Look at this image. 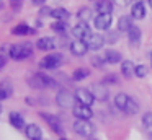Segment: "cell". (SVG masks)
Here are the masks:
<instances>
[{"mask_svg": "<svg viewBox=\"0 0 152 140\" xmlns=\"http://www.w3.org/2000/svg\"><path fill=\"white\" fill-rule=\"evenodd\" d=\"M26 83L30 85V88L33 90H48V88H59V81L56 78H53L51 75H46V73H41V72H36V73L30 75L26 80Z\"/></svg>", "mask_w": 152, "mask_h": 140, "instance_id": "1", "label": "cell"}, {"mask_svg": "<svg viewBox=\"0 0 152 140\" xmlns=\"http://www.w3.org/2000/svg\"><path fill=\"white\" fill-rule=\"evenodd\" d=\"M8 55L13 60H25L33 55V46L30 42H20V44H12L8 47Z\"/></svg>", "mask_w": 152, "mask_h": 140, "instance_id": "2", "label": "cell"}, {"mask_svg": "<svg viewBox=\"0 0 152 140\" xmlns=\"http://www.w3.org/2000/svg\"><path fill=\"white\" fill-rule=\"evenodd\" d=\"M64 64V55L61 52H49L48 55H44L39 60V67L44 70H54V68H59Z\"/></svg>", "mask_w": 152, "mask_h": 140, "instance_id": "3", "label": "cell"}, {"mask_svg": "<svg viewBox=\"0 0 152 140\" xmlns=\"http://www.w3.org/2000/svg\"><path fill=\"white\" fill-rule=\"evenodd\" d=\"M39 116H41V119H43L44 122L51 127V130H53V132H56L57 135H64V125H62L61 119L56 116V114H51V112H44V111H41Z\"/></svg>", "mask_w": 152, "mask_h": 140, "instance_id": "4", "label": "cell"}, {"mask_svg": "<svg viewBox=\"0 0 152 140\" xmlns=\"http://www.w3.org/2000/svg\"><path fill=\"white\" fill-rule=\"evenodd\" d=\"M72 127H74V132L82 137H92L95 133V125L90 120H85V119H75Z\"/></svg>", "mask_w": 152, "mask_h": 140, "instance_id": "5", "label": "cell"}, {"mask_svg": "<svg viewBox=\"0 0 152 140\" xmlns=\"http://www.w3.org/2000/svg\"><path fill=\"white\" fill-rule=\"evenodd\" d=\"M75 96L74 93H70L69 90H59L56 94V104L62 109H69V107H74L75 106Z\"/></svg>", "mask_w": 152, "mask_h": 140, "instance_id": "6", "label": "cell"}, {"mask_svg": "<svg viewBox=\"0 0 152 140\" xmlns=\"http://www.w3.org/2000/svg\"><path fill=\"white\" fill-rule=\"evenodd\" d=\"M74 96H75L77 103L83 104V106H92L96 101L95 96H93V93H92V90H88V88H77Z\"/></svg>", "mask_w": 152, "mask_h": 140, "instance_id": "7", "label": "cell"}, {"mask_svg": "<svg viewBox=\"0 0 152 140\" xmlns=\"http://www.w3.org/2000/svg\"><path fill=\"white\" fill-rule=\"evenodd\" d=\"M92 29H90L88 23H83V21H79L75 26L72 28V36L75 39H82V41H88V38L92 36Z\"/></svg>", "mask_w": 152, "mask_h": 140, "instance_id": "8", "label": "cell"}, {"mask_svg": "<svg viewBox=\"0 0 152 140\" xmlns=\"http://www.w3.org/2000/svg\"><path fill=\"white\" fill-rule=\"evenodd\" d=\"M111 23H113L111 13H98V15L93 18V25H95V28L100 29V31H110Z\"/></svg>", "mask_w": 152, "mask_h": 140, "instance_id": "9", "label": "cell"}, {"mask_svg": "<svg viewBox=\"0 0 152 140\" xmlns=\"http://www.w3.org/2000/svg\"><path fill=\"white\" fill-rule=\"evenodd\" d=\"M69 49L75 57H83V55L90 51L87 41H82V39H74V41L69 44Z\"/></svg>", "mask_w": 152, "mask_h": 140, "instance_id": "10", "label": "cell"}, {"mask_svg": "<svg viewBox=\"0 0 152 140\" xmlns=\"http://www.w3.org/2000/svg\"><path fill=\"white\" fill-rule=\"evenodd\" d=\"M8 122H10L12 127H15L17 130H25L28 125L25 117H23V114L18 112V111H10V114H8Z\"/></svg>", "mask_w": 152, "mask_h": 140, "instance_id": "11", "label": "cell"}, {"mask_svg": "<svg viewBox=\"0 0 152 140\" xmlns=\"http://www.w3.org/2000/svg\"><path fill=\"white\" fill-rule=\"evenodd\" d=\"M92 93H93V96H95V99L100 101V103H105V101H108V98H110V90H108V86L103 85V83L93 85Z\"/></svg>", "mask_w": 152, "mask_h": 140, "instance_id": "12", "label": "cell"}, {"mask_svg": "<svg viewBox=\"0 0 152 140\" xmlns=\"http://www.w3.org/2000/svg\"><path fill=\"white\" fill-rule=\"evenodd\" d=\"M72 114L77 117V119H85V120H90L93 117L92 107H90V106H83V104H79V103L72 107Z\"/></svg>", "mask_w": 152, "mask_h": 140, "instance_id": "13", "label": "cell"}, {"mask_svg": "<svg viewBox=\"0 0 152 140\" xmlns=\"http://www.w3.org/2000/svg\"><path fill=\"white\" fill-rule=\"evenodd\" d=\"M36 47L43 52H53L56 49V39L49 38V36H43L36 41Z\"/></svg>", "mask_w": 152, "mask_h": 140, "instance_id": "14", "label": "cell"}, {"mask_svg": "<svg viewBox=\"0 0 152 140\" xmlns=\"http://www.w3.org/2000/svg\"><path fill=\"white\" fill-rule=\"evenodd\" d=\"M105 36H102L100 33H93L92 36L88 38L87 44H88V49L90 51H100V49L105 46Z\"/></svg>", "mask_w": 152, "mask_h": 140, "instance_id": "15", "label": "cell"}, {"mask_svg": "<svg viewBox=\"0 0 152 140\" xmlns=\"http://www.w3.org/2000/svg\"><path fill=\"white\" fill-rule=\"evenodd\" d=\"M25 135L28 140H43V130L38 124H28L25 129Z\"/></svg>", "mask_w": 152, "mask_h": 140, "instance_id": "16", "label": "cell"}, {"mask_svg": "<svg viewBox=\"0 0 152 140\" xmlns=\"http://www.w3.org/2000/svg\"><path fill=\"white\" fill-rule=\"evenodd\" d=\"M141 36H142L141 28L134 25L128 31V42H129V46H131V47H139V44H141Z\"/></svg>", "mask_w": 152, "mask_h": 140, "instance_id": "17", "label": "cell"}, {"mask_svg": "<svg viewBox=\"0 0 152 140\" xmlns=\"http://www.w3.org/2000/svg\"><path fill=\"white\" fill-rule=\"evenodd\" d=\"M103 59H105V62H106V64H110V65H116V64H121V62H123L121 52L115 51V49H106Z\"/></svg>", "mask_w": 152, "mask_h": 140, "instance_id": "18", "label": "cell"}, {"mask_svg": "<svg viewBox=\"0 0 152 140\" xmlns=\"http://www.w3.org/2000/svg\"><path fill=\"white\" fill-rule=\"evenodd\" d=\"M13 94V85L8 78L0 81V101H5Z\"/></svg>", "mask_w": 152, "mask_h": 140, "instance_id": "19", "label": "cell"}, {"mask_svg": "<svg viewBox=\"0 0 152 140\" xmlns=\"http://www.w3.org/2000/svg\"><path fill=\"white\" fill-rule=\"evenodd\" d=\"M34 33H36V29L30 28L28 23H18L17 26L12 28V34L13 36H28V34H34Z\"/></svg>", "mask_w": 152, "mask_h": 140, "instance_id": "20", "label": "cell"}, {"mask_svg": "<svg viewBox=\"0 0 152 140\" xmlns=\"http://www.w3.org/2000/svg\"><path fill=\"white\" fill-rule=\"evenodd\" d=\"M145 5H144V2H134L132 3V7H131V16L134 20H142V18H145Z\"/></svg>", "mask_w": 152, "mask_h": 140, "instance_id": "21", "label": "cell"}, {"mask_svg": "<svg viewBox=\"0 0 152 140\" xmlns=\"http://www.w3.org/2000/svg\"><path fill=\"white\" fill-rule=\"evenodd\" d=\"M132 26H134V23H132V16L131 15L119 16V20H118V31L119 33H128Z\"/></svg>", "mask_w": 152, "mask_h": 140, "instance_id": "22", "label": "cell"}, {"mask_svg": "<svg viewBox=\"0 0 152 140\" xmlns=\"http://www.w3.org/2000/svg\"><path fill=\"white\" fill-rule=\"evenodd\" d=\"M121 73H123V77L124 78H132V77H136V67H134V64H132L131 60H123L121 62Z\"/></svg>", "mask_w": 152, "mask_h": 140, "instance_id": "23", "label": "cell"}, {"mask_svg": "<svg viewBox=\"0 0 152 140\" xmlns=\"http://www.w3.org/2000/svg\"><path fill=\"white\" fill-rule=\"evenodd\" d=\"M95 10L98 13H113V2L111 0H98L95 3Z\"/></svg>", "mask_w": 152, "mask_h": 140, "instance_id": "24", "label": "cell"}, {"mask_svg": "<svg viewBox=\"0 0 152 140\" xmlns=\"http://www.w3.org/2000/svg\"><path fill=\"white\" fill-rule=\"evenodd\" d=\"M51 16H53L56 21H67V20L70 18V13H69V10H66V8H53Z\"/></svg>", "mask_w": 152, "mask_h": 140, "instance_id": "25", "label": "cell"}, {"mask_svg": "<svg viewBox=\"0 0 152 140\" xmlns=\"http://www.w3.org/2000/svg\"><path fill=\"white\" fill-rule=\"evenodd\" d=\"M88 77H90V70L87 67H79L72 72V80L74 81H82Z\"/></svg>", "mask_w": 152, "mask_h": 140, "instance_id": "26", "label": "cell"}, {"mask_svg": "<svg viewBox=\"0 0 152 140\" xmlns=\"http://www.w3.org/2000/svg\"><path fill=\"white\" fill-rule=\"evenodd\" d=\"M128 99H129V96L126 93H118L115 96V106L118 107L119 111L124 112V111H126V104H128Z\"/></svg>", "mask_w": 152, "mask_h": 140, "instance_id": "27", "label": "cell"}, {"mask_svg": "<svg viewBox=\"0 0 152 140\" xmlns=\"http://www.w3.org/2000/svg\"><path fill=\"white\" fill-rule=\"evenodd\" d=\"M92 16H93V10L88 8V7H82V8L77 12V18H79V21L87 23L88 20H92Z\"/></svg>", "mask_w": 152, "mask_h": 140, "instance_id": "28", "label": "cell"}, {"mask_svg": "<svg viewBox=\"0 0 152 140\" xmlns=\"http://www.w3.org/2000/svg\"><path fill=\"white\" fill-rule=\"evenodd\" d=\"M137 111H139V103L134 99V98H131V96H129L128 104H126V111H124V112H126V114H129V116H134V114H137Z\"/></svg>", "mask_w": 152, "mask_h": 140, "instance_id": "29", "label": "cell"}, {"mask_svg": "<svg viewBox=\"0 0 152 140\" xmlns=\"http://www.w3.org/2000/svg\"><path fill=\"white\" fill-rule=\"evenodd\" d=\"M142 127L149 133V137H152V112H145L142 116Z\"/></svg>", "mask_w": 152, "mask_h": 140, "instance_id": "30", "label": "cell"}, {"mask_svg": "<svg viewBox=\"0 0 152 140\" xmlns=\"http://www.w3.org/2000/svg\"><path fill=\"white\" fill-rule=\"evenodd\" d=\"M51 29L59 33V34H64V33L67 31V25H66V21H56V23L51 25Z\"/></svg>", "mask_w": 152, "mask_h": 140, "instance_id": "31", "label": "cell"}, {"mask_svg": "<svg viewBox=\"0 0 152 140\" xmlns=\"http://www.w3.org/2000/svg\"><path fill=\"white\" fill-rule=\"evenodd\" d=\"M147 73H149V68H147V65H136V77L137 78H144V77H147Z\"/></svg>", "mask_w": 152, "mask_h": 140, "instance_id": "32", "label": "cell"}, {"mask_svg": "<svg viewBox=\"0 0 152 140\" xmlns=\"http://www.w3.org/2000/svg\"><path fill=\"white\" fill-rule=\"evenodd\" d=\"M105 41L108 42V44H115V42L118 41V31H111V29H110L106 38H105Z\"/></svg>", "mask_w": 152, "mask_h": 140, "instance_id": "33", "label": "cell"}, {"mask_svg": "<svg viewBox=\"0 0 152 140\" xmlns=\"http://www.w3.org/2000/svg\"><path fill=\"white\" fill-rule=\"evenodd\" d=\"M118 81H119V80H118V77H116L115 73H108V75H106V77L102 80V83H103V85H110V83H118Z\"/></svg>", "mask_w": 152, "mask_h": 140, "instance_id": "34", "label": "cell"}, {"mask_svg": "<svg viewBox=\"0 0 152 140\" xmlns=\"http://www.w3.org/2000/svg\"><path fill=\"white\" fill-rule=\"evenodd\" d=\"M103 64H106L103 57H93L92 59V65H93V67H96V68H102Z\"/></svg>", "mask_w": 152, "mask_h": 140, "instance_id": "35", "label": "cell"}, {"mask_svg": "<svg viewBox=\"0 0 152 140\" xmlns=\"http://www.w3.org/2000/svg\"><path fill=\"white\" fill-rule=\"evenodd\" d=\"M111 2H113V5H116V7H121V8H124V7L131 5V2H132V0H111Z\"/></svg>", "mask_w": 152, "mask_h": 140, "instance_id": "36", "label": "cell"}, {"mask_svg": "<svg viewBox=\"0 0 152 140\" xmlns=\"http://www.w3.org/2000/svg\"><path fill=\"white\" fill-rule=\"evenodd\" d=\"M25 0H10V7L15 10V12H18V10L21 8V5H23Z\"/></svg>", "mask_w": 152, "mask_h": 140, "instance_id": "37", "label": "cell"}, {"mask_svg": "<svg viewBox=\"0 0 152 140\" xmlns=\"http://www.w3.org/2000/svg\"><path fill=\"white\" fill-rule=\"evenodd\" d=\"M51 13H53V8H49V7H43L39 12L41 16H51Z\"/></svg>", "mask_w": 152, "mask_h": 140, "instance_id": "38", "label": "cell"}, {"mask_svg": "<svg viewBox=\"0 0 152 140\" xmlns=\"http://www.w3.org/2000/svg\"><path fill=\"white\" fill-rule=\"evenodd\" d=\"M5 65H7V57L0 54V70H2V68H4Z\"/></svg>", "mask_w": 152, "mask_h": 140, "instance_id": "39", "label": "cell"}, {"mask_svg": "<svg viewBox=\"0 0 152 140\" xmlns=\"http://www.w3.org/2000/svg\"><path fill=\"white\" fill-rule=\"evenodd\" d=\"M30 2L33 3V5H38V7H39V5H44V3H46V0H30Z\"/></svg>", "mask_w": 152, "mask_h": 140, "instance_id": "40", "label": "cell"}, {"mask_svg": "<svg viewBox=\"0 0 152 140\" xmlns=\"http://www.w3.org/2000/svg\"><path fill=\"white\" fill-rule=\"evenodd\" d=\"M2 7H4V2H2V0H0V10H2Z\"/></svg>", "mask_w": 152, "mask_h": 140, "instance_id": "41", "label": "cell"}, {"mask_svg": "<svg viewBox=\"0 0 152 140\" xmlns=\"http://www.w3.org/2000/svg\"><path fill=\"white\" fill-rule=\"evenodd\" d=\"M149 55H151V67H152V52H151V54H149Z\"/></svg>", "mask_w": 152, "mask_h": 140, "instance_id": "42", "label": "cell"}, {"mask_svg": "<svg viewBox=\"0 0 152 140\" xmlns=\"http://www.w3.org/2000/svg\"><path fill=\"white\" fill-rule=\"evenodd\" d=\"M88 140H96V139H95V137H88Z\"/></svg>", "mask_w": 152, "mask_h": 140, "instance_id": "43", "label": "cell"}, {"mask_svg": "<svg viewBox=\"0 0 152 140\" xmlns=\"http://www.w3.org/2000/svg\"><path fill=\"white\" fill-rule=\"evenodd\" d=\"M149 5H151V8H152V0H149Z\"/></svg>", "mask_w": 152, "mask_h": 140, "instance_id": "44", "label": "cell"}, {"mask_svg": "<svg viewBox=\"0 0 152 140\" xmlns=\"http://www.w3.org/2000/svg\"><path fill=\"white\" fill-rule=\"evenodd\" d=\"M61 140H67V139H64V137H61Z\"/></svg>", "mask_w": 152, "mask_h": 140, "instance_id": "45", "label": "cell"}, {"mask_svg": "<svg viewBox=\"0 0 152 140\" xmlns=\"http://www.w3.org/2000/svg\"><path fill=\"white\" fill-rule=\"evenodd\" d=\"M0 112H2V104H0Z\"/></svg>", "mask_w": 152, "mask_h": 140, "instance_id": "46", "label": "cell"}, {"mask_svg": "<svg viewBox=\"0 0 152 140\" xmlns=\"http://www.w3.org/2000/svg\"><path fill=\"white\" fill-rule=\"evenodd\" d=\"M136 2H144V0H136Z\"/></svg>", "mask_w": 152, "mask_h": 140, "instance_id": "47", "label": "cell"}, {"mask_svg": "<svg viewBox=\"0 0 152 140\" xmlns=\"http://www.w3.org/2000/svg\"><path fill=\"white\" fill-rule=\"evenodd\" d=\"M151 140H152V137H151Z\"/></svg>", "mask_w": 152, "mask_h": 140, "instance_id": "48", "label": "cell"}]
</instances>
